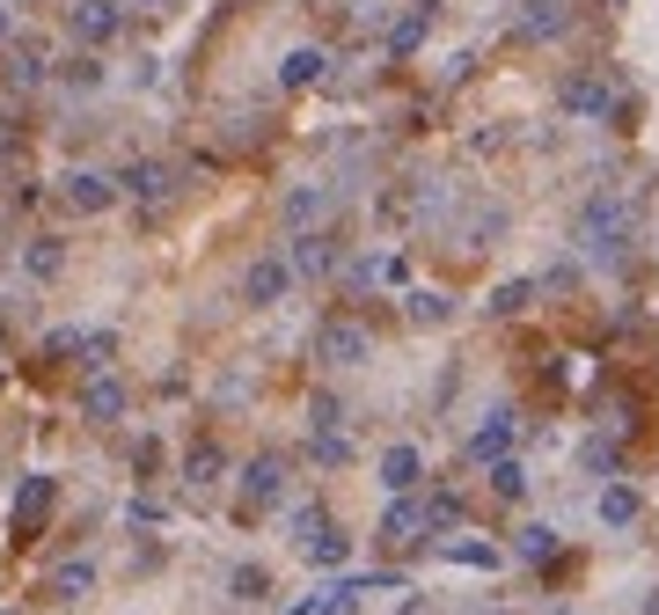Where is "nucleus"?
I'll return each mask as SVG.
<instances>
[{"mask_svg": "<svg viewBox=\"0 0 659 615\" xmlns=\"http://www.w3.org/2000/svg\"><path fill=\"white\" fill-rule=\"evenodd\" d=\"M286 220H294V228H315V220H330V191H315V183H308V191H294V198H286Z\"/></svg>", "mask_w": 659, "mask_h": 615, "instance_id": "nucleus-25", "label": "nucleus"}, {"mask_svg": "<svg viewBox=\"0 0 659 615\" xmlns=\"http://www.w3.org/2000/svg\"><path fill=\"white\" fill-rule=\"evenodd\" d=\"M630 235H638V206H630L623 191H593L587 206H579V249L587 257H623L630 249Z\"/></svg>", "mask_w": 659, "mask_h": 615, "instance_id": "nucleus-1", "label": "nucleus"}, {"mask_svg": "<svg viewBox=\"0 0 659 615\" xmlns=\"http://www.w3.org/2000/svg\"><path fill=\"white\" fill-rule=\"evenodd\" d=\"M308 455L323 462V469H345V462H352V439L345 433H308Z\"/></svg>", "mask_w": 659, "mask_h": 615, "instance_id": "nucleus-29", "label": "nucleus"}, {"mask_svg": "<svg viewBox=\"0 0 659 615\" xmlns=\"http://www.w3.org/2000/svg\"><path fill=\"white\" fill-rule=\"evenodd\" d=\"M286 498V462L278 455H257L243 469V513H257V506H278Z\"/></svg>", "mask_w": 659, "mask_h": 615, "instance_id": "nucleus-7", "label": "nucleus"}, {"mask_svg": "<svg viewBox=\"0 0 659 615\" xmlns=\"http://www.w3.org/2000/svg\"><path fill=\"white\" fill-rule=\"evenodd\" d=\"M67 206H73V212H110V206H118V183H110V176H96V169H73V176H67Z\"/></svg>", "mask_w": 659, "mask_h": 615, "instance_id": "nucleus-11", "label": "nucleus"}, {"mask_svg": "<svg viewBox=\"0 0 659 615\" xmlns=\"http://www.w3.org/2000/svg\"><path fill=\"white\" fill-rule=\"evenodd\" d=\"M433 535V520H425V498H396V506L382 513V543H425Z\"/></svg>", "mask_w": 659, "mask_h": 615, "instance_id": "nucleus-10", "label": "nucleus"}, {"mask_svg": "<svg viewBox=\"0 0 659 615\" xmlns=\"http://www.w3.org/2000/svg\"><path fill=\"white\" fill-rule=\"evenodd\" d=\"M118 191L139 198V206H169V198H176V169H169V161H132V169L118 176Z\"/></svg>", "mask_w": 659, "mask_h": 615, "instance_id": "nucleus-5", "label": "nucleus"}, {"mask_svg": "<svg viewBox=\"0 0 659 615\" xmlns=\"http://www.w3.org/2000/svg\"><path fill=\"white\" fill-rule=\"evenodd\" d=\"M411 323H447V294H425V286H417L411 294Z\"/></svg>", "mask_w": 659, "mask_h": 615, "instance_id": "nucleus-34", "label": "nucleus"}, {"mask_svg": "<svg viewBox=\"0 0 659 615\" xmlns=\"http://www.w3.org/2000/svg\"><path fill=\"white\" fill-rule=\"evenodd\" d=\"M587 469H616V439H587Z\"/></svg>", "mask_w": 659, "mask_h": 615, "instance_id": "nucleus-39", "label": "nucleus"}, {"mask_svg": "<svg viewBox=\"0 0 659 615\" xmlns=\"http://www.w3.org/2000/svg\"><path fill=\"white\" fill-rule=\"evenodd\" d=\"M345 557H352V535H337V527H330L323 543L308 549V564H323V572H337V564H345Z\"/></svg>", "mask_w": 659, "mask_h": 615, "instance_id": "nucleus-31", "label": "nucleus"}, {"mask_svg": "<svg viewBox=\"0 0 659 615\" xmlns=\"http://www.w3.org/2000/svg\"><path fill=\"white\" fill-rule=\"evenodd\" d=\"M542 294H572V286H579V264H557V271H542Z\"/></svg>", "mask_w": 659, "mask_h": 615, "instance_id": "nucleus-36", "label": "nucleus"}, {"mask_svg": "<svg viewBox=\"0 0 659 615\" xmlns=\"http://www.w3.org/2000/svg\"><path fill=\"white\" fill-rule=\"evenodd\" d=\"M425 30H433V8H411V16H396V30H388V52L411 59L417 44H425Z\"/></svg>", "mask_w": 659, "mask_h": 615, "instance_id": "nucleus-20", "label": "nucleus"}, {"mask_svg": "<svg viewBox=\"0 0 659 615\" xmlns=\"http://www.w3.org/2000/svg\"><path fill=\"white\" fill-rule=\"evenodd\" d=\"M286 286H294V264H286V257H257V264L243 271L249 308H278V300H286Z\"/></svg>", "mask_w": 659, "mask_h": 615, "instance_id": "nucleus-6", "label": "nucleus"}, {"mask_svg": "<svg viewBox=\"0 0 659 615\" xmlns=\"http://www.w3.org/2000/svg\"><path fill=\"white\" fill-rule=\"evenodd\" d=\"M382 484L396 498H411L417 484H425V455H417V447H388V455H382Z\"/></svg>", "mask_w": 659, "mask_h": 615, "instance_id": "nucleus-13", "label": "nucleus"}, {"mask_svg": "<svg viewBox=\"0 0 659 615\" xmlns=\"http://www.w3.org/2000/svg\"><path fill=\"white\" fill-rule=\"evenodd\" d=\"M132 8H161V0H132Z\"/></svg>", "mask_w": 659, "mask_h": 615, "instance_id": "nucleus-42", "label": "nucleus"}, {"mask_svg": "<svg viewBox=\"0 0 659 615\" xmlns=\"http://www.w3.org/2000/svg\"><path fill=\"white\" fill-rule=\"evenodd\" d=\"M593 513H601V527H638L645 498H638V484H601V498H593Z\"/></svg>", "mask_w": 659, "mask_h": 615, "instance_id": "nucleus-14", "label": "nucleus"}, {"mask_svg": "<svg viewBox=\"0 0 659 615\" xmlns=\"http://www.w3.org/2000/svg\"><path fill=\"white\" fill-rule=\"evenodd\" d=\"M535 294H542L535 279H505L499 294H491V316H521V308H528V300H535Z\"/></svg>", "mask_w": 659, "mask_h": 615, "instance_id": "nucleus-28", "label": "nucleus"}, {"mask_svg": "<svg viewBox=\"0 0 659 615\" xmlns=\"http://www.w3.org/2000/svg\"><path fill=\"white\" fill-rule=\"evenodd\" d=\"M572 22V0H528V16H521V37H557Z\"/></svg>", "mask_w": 659, "mask_h": 615, "instance_id": "nucleus-18", "label": "nucleus"}, {"mask_svg": "<svg viewBox=\"0 0 659 615\" xmlns=\"http://www.w3.org/2000/svg\"><path fill=\"white\" fill-rule=\"evenodd\" d=\"M513 549H521V564H550V557H557V527H550V520H528Z\"/></svg>", "mask_w": 659, "mask_h": 615, "instance_id": "nucleus-22", "label": "nucleus"}, {"mask_svg": "<svg viewBox=\"0 0 659 615\" xmlns=\"http://www.w3.org/2000/svg\"><path fill=\"white\" fill-rule=\"evenodd\" d=\"M220 476H227V455L213 447V439H198V447H184V484H191V492H213Z\"/></svg>", "mask_w": 659, "mask_h": 615, "instance_id": "nucleus-15", "label": "nucleus"}, {"mask_svg": "<svg viewBox=\"0 0 659 615\" xmlns=\"http://www.w3.org/2000/svg\"><path fill=\"white\" fill-rule=\"evenodd\" d=\"M425 520H433V535H440V527H454V520H462V498H454V492H433V498H425Z\"/></svg>", "mask_w": 659, "mask_h": 615, "instance_id": "nucleus-33", "label": "nucleus"}, {"mask_svg": "<svg viewBox=\"0 0 659 615\" xmlns=\"http://www.w3.org/2000/svg\"><path fill=\"white\" fill-rule=\"evenodd\" d=\"M366 351H374V337H366V323H323V330H315V359H323V367H366Z\"/></svg>", "mask_w": 659, "mask_h": 615, "instance_id": "nucleus-3", "label": "nucleus"}, {"mask_svg": "<svg viewBox=\"0 0 659 615\" xmlns=\"http://www.w3.org/2000/svg\"><path fill=\"white\" fill-rule=\"evenodd\" d=\"M447 564H469V572H499V549H491V543H447Z\"/></svg>", "mask_w": 659, "mask_h": 615, "instance_id": "nucleus-30", "label": "nucleus"}, {"mask_svg": "<svg viewBox=\"0 0 659 615\" xmlns=\"http://www.w3.org/2000/svg\"><path fill=\"white\" fill-rule=\"evenodd\" d=\"M505 447H513V410H491V418L469 433V462H505Z\"/></svg>", "mask_w": 659, "mask_h": 615, "instance_id": "nucleus-12", "label": "nucleus"}, {"mask_svg": "<svg viewBox=\"0 0 659 615\" xmlns=\"http://www.w3.org/2000/svg\"><path fill=\"white\" fill-rule=\"evenodd\" d=\"M67 30L81 37V44H110V37L125 30V16L110 8V0H73V8H67Z\"/></svg>", "mask_w": 659, "mask_h": 615, "instance_id": "nucleus-8", "label": "nucleus"}, {"mask_svg": "<svg viewBox=\"0 0 659 615\" xmlns=\"http://www.w3.org/2000/svg\"><path fill=\"white\" fill-rule=\"evenodd\" d=\"M22 271H30V279H59V271H67V242H59V235H30V242H22Z\"/></svg>", "mask_w": 659, "mask_h": 615, "instance_id": "nucleus-16", "label": "nucleus"}, {"mask_svg": "<svg viewBox=\"0 0 659 615\" xmlns=\"http://www.w3.org/2000/svg\"><path fill=\"white\" fill-rule=\"evenodd\" d=\"M45 81V52H37V44H16V52H8V88H37Z\"/></svg>", "mask_w": 659, "mask_h": 615, "instance_id": "nucleus-24", "label": "nucleus"}, {"mask_svg": "<svg viewBox=\"0 0 659 615\" xmlns=\"http://www.w3.org/2000/svg\"><path fill=\"white\" fill-rule=\"evenodd\" d=\"M52 506H59V484H52V476H22V484H16V506H8V535H16V543L45 535Z\"/></svg>", "mask_w": 659, "mask_h": 615, "instance_id": "nucleus-2", "label": "nucleus"}, {"mask_svg": "<svg viewBox=\"0 0 659 615\" xmlns=\"http://www.w3.org/2000/svg\"><path fill=\"white\" fill-rule=\"evenodd\" d=\"M110 351H118V337H110V330H88V367L104 374V367H110Z\"/></svg>", "mask_w": 659, "mask_h": 615, "instance_id": "nucleus-37", "label": "nucleus"}, {"mask_svg": "<svg viewBox=\"0 0 659 615\" xmlns=\"http://www.w3.org/2000/svg\"><path fill=\"white\" fill-rule=\"evenodd\" d=\"M286 535H294L301 549H315V543L330 535V513H323V506H294V513H286Z\"/></svg>", "mask_w": 659, "mask_h": 615, "instance_id": "nucleus-21", "label": "nucleus"}, {"mask_svg": "<svg viewBox=\"0 0 659 615\" xmlns=\"http://www.w3.org/2000/svg\"><path fill=\"white\" fill-rule=\"evenodd\" d=\"M286 264H294V271H308V279H323L330 264H337V249H330L323 235H294V249H286Z\"/></svg>", "mask_w": 659, "mask_h": 615, "instance_id": "nucleus-19", "label": "nucleus"}, {"mask_svg": "<svg viewBox=\"0 0 659 615\" xmlns=\"http://www.w3.org/2000/svg\"><path fill=\"white\" fill-rule=\"evenodd\" d=\"M0 37H8V8H0Z\"/></svg>", "mask_w": 659, "mask_h": 615, "instance_id": "nucleus-41", "label": "nucleus"}, {"mask_svg": "<svg viewBox=\"0 0 659 615\" xmlns=\"http://www.w3.org/2000/svg\"><path fill=\"white\" fill-rule=\"evenodd\" d=\"M638 615H659V594H652V601H645V608H638Z\"/></svg>", "mask_w": 659, "mask_h": 615, "instance_id": "nucleus-40", "label": "nucleus"}, {"mask_svg": "<svg viewBox=\"0 0 659 615\" xmlns=\"http://www.w3.org/2000/svg\"><path fill=\"white\" fill-rule=\"evenodd\" d=\"M491 498H505V506H513V498H528V469H521L513 455L491 462Z\"/></svg>", "mask_w": 659, "mask_h": 615, "instance_id": "nucleus-26", "label": "nucleus"}, {"mask_svg": "<svg viewBox=\"0 0 659 615\" xmlns=\"http://www.w3.org/2000/svg\"><path fill=\"white\" fill-rule=\"evenodd\" d=\"M59 73H67L73 88H96V81H104V67H96V59H67V67H59Z\"/></svg>", "mask_w": 659, "mask_h": 615, "instance_id": "nucleus-38", "label": "nucleus"}, {"mask_svg": "<svg viewBox=\"0 0 659 615\" xmlns=\"http://www.w3.org/2000/svg\"><path fill=\"white\" fill-rule=\"evenodd\" d=\"M227 594L235 601H264L272 594V572H264V564H235V572H227Z\"/></svg>", "mask_w": 659, "mask_h": 615, "instance_id": "nucleus-27", "label": "nucleus"}, {"mask_svg": "<svg viewBox=\"0 0 659 615\" xmlns=\"http://www.w3.org/2000/svg\"><path fill=\"white\" fill-rule=\"evenodd\" d=\"M564 110H572V118H616L623 96H616L608 73H572V81H564Z\"/></svg>", "mask_w": 659, "mask_h": 615, "instance_id": "nucleus-4", "label": "nucleus"}, {"mask_svg": "<svg viewBox=\"0 0 659 615\" xmlns=\"http://www.w3.org/2000/svg\"><path fill=\"white\" fill-rule=\"evenodd\" d=\"M81 351H88V330H52V337H45V359H81ZM81 367H88V359H81Z\"/></svg>", "mask_w": 659, "mask_h": 615, "instance_id": "nucleus-32", "label": "nucleus"}, {"mask_svg": "<svg viewBox=\"0 0 659 615\" xmlns=\"http://www.w3.org/2000/svg\"><path fill=\"white\" fill-rule=\"evenodd\" d=\"M88 586H96V564H88V557H73V564H59V572H52V594L59 601H81Z\"/></svg>", "mask_w": 659, "mask_h": 615, "instance_id": "nucleus-23", "label": "nucleus"}, {"mask_svg": "<svg viewBox=\"0 0 659 615\" xmlns=\"http://www.w3.org/2000/svg\"><path fill=\"white\" fill-rule=\"evenodd\" d=\"M308 433H337V396H308Z\"/></svg>", "mask_w": 659, "mask_h": 615, "instance_id": "nucleus-35", "label": "nucleus"}, {"mask_svg": "<svg viewBox=\"0 0 659 615\" xmlns=\"http://www.w3.org/2000/svg\"><path fill=\"white\" fill-rule=\"evenodd\" d=\"M125 410H132V396H125V381H110V374H96V381L81 388V418L88 425H118Z\"/></svg>", "mask_w": 659, "mask_h": 615, "instance_id": "nucleus-9", "label": "nucleus"}, {"mask_svg": "<svg viewBox=\"0 0 659 615\" xmlns=\"http://www.w3.org/2000/svg\"><path fill=\"white\" fill-rule=\"evenodd\" d=\"M323 67H330V59L315 52V44H294V52L278 59V88H315V81H323Z\"/></svg>", "mask_w": 659, "mask_h": 615, "instance_id": "nucleus-17", "label": "nucleus"}]
</instances>
